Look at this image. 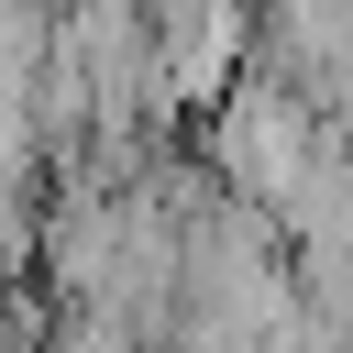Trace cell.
Segmentation results:
<instances>
[{
	"instance_id": "6da1fadb",
	"label": "cell",
	"mask_w": 353,
	"mask_h": 353,
	"mask_svg": "<svg viewBox=\"0 0 353 353\" xmlns=\"http://www.w3.org/2000/svg\"><path fill=\"white\" fill-rule=\"evenodd\" d=\"M320 154H331V143H320V121L298 110V88H287V77L243 66V77L210 99V176H221L243 210H265V221H276Z\"/></svg>"
}]
</instances>
